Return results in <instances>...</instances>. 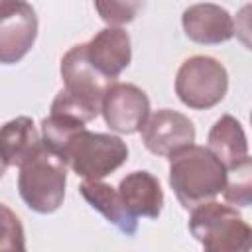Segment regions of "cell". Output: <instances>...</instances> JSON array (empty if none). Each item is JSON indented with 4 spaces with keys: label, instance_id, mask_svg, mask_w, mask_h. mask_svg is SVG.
I'll return each mask as SVG.
<instances>
[{
    "label": "cell",
    "instance_id": "20",
    "mask_svg": "<svg viewBox=\"0 0 252 252\" xmlns=\"http://www.w3.org/2000/svg\"><path fill=\"white\" fill-rule=\"evenodd\" d=\"M250 124H252V112H250Z\"/></svg>",
    "mask_w": 252,
    "mask_h": 252
},
{
    "label": "cell",
    "instance_id": "5",
    "mask_svg": "<svg viewBox=\"0 0 252 252\" xmlns=\"http://www.w3.org/2000/svg\"><path fill=\"white\" fill-rule=\"evenodd\" d=\"M228 91V73L224 65L209 55H193L181 63L175 75L177 98L193 110L217 106Z\"/></svg>",
    "mask_w": 252,
    "mask_h": 252
},
{
    "label": "cell",
    "instance_id": "10",
    "mask_svg": "<svg viewBox=\"0 0 252 252\" xmlns=\"http://www.w3.org/2000/svg\"><path fill=\"white\" fill-rule=\"evenodd\" d=\"M185 35L201 45H219L234 37V18L219 4H191L183 10Z\"/></svg>",
    "mask_w": 252,
    "mask_h": 252
},
{
    "label": "cell",
    "instance_id": "1",
    "mask_svg": "<svg viewBox=\"0 0 252 252\" xmlns=\"http://www.w3.org/2000/svg\"><path fill=\"white\" fill-rule=\"evenodd\" d=\"M169 187L185 211L211 203L224 191L226 167L205 146H187L169 158Z\"/></svg>",
    "mask_w": 252,
    "mask_h": 252
},
{
    "label": "cell",
    "instance_id": "12",
    "mask_svg": "<svg viewBox=\"0 0 252 252\" xmlns=\"http://www.w3.org/2000/svg\"><path fill=\"white\" fill-rule=\"evenodd\" d=\"M118 195L134 219H158L163 209V191L159 179L144 169L122 177L118 183Z\"/></svg>",
    "mask_w": 252,
    "mask_h": 252
},
{
    "label": "cell",
    "instance_id": "2",
    "mask_svg": "<svg viewBox=\"0 0 252 252\" xmlns=\"http://www.w3.org/2000/svg\"><path fill=\"white\" fill-rule=\"evenodd\" d=\"M57 156L85 181H100L126 163L128 146L114 134L81 128L69 136Z\"/></svg>",
    "mask_w": 252,
    "mask_h": 252
},
{
    "label": "cell",
    "instance_id": "17",
    "mask_svg": "<svg viewBox=\"0 0 252 252\" xmlns=\"http://www.w3.org/2000/svg\"><path fill=\"white\" fill-rule=\"evenodd\" d=\"M0 252H26V236L20 219L8 205H2V238Z\"/></svg>",
    "mask_w": 252,
    "mask_h": 252
},
{
    "label": "cell",
    "instance_id": "16",
    "mask_svg": "<svg viewBox=\"0 0 252 252\" xmlns=\"http://www.w3.org/2000/svg\"><path fill=\"white\" fill-rule=\"evenodd\" d=\"M222 195L230 207H252V158H244L226 169Z\"/></svg>",
    "mask_w": 252,
    "mask_h": 252
},
{
    "label": "cell",
    "instance_id": "11",
    "mask_svg": "<svg viewBox=\"0 0 252 252\" xmlns=\"http://www.w3.org/2000/svg\"><path fill=\"white\" fill-rule=\"evenodd\" d=\"M87 57L91 65L106 79H116L132 61L130 35L122 28H104L96 32L87 43Z\"/></svg>",
    "mask_w": 252,
    "mask_h": 252
},
{
    "label": "cell",
    "instance_id": "14",
    "mask_svg": "<svg viewBox=\"0 0 252 252\" xmlns=\"http://www.w3.org/2000/svg\"><path fill=\"white\" fill-rule=\"evenodd\" d=\"M79 191L85 197V201L94 211H98L108 222H112L120 232H124L126 236L136 234L138 219H134L126 211V207L118 195V189H114L112 185L102 183V181H83Z\"/></svg>",
    "mask_w": 252,
    "mask_h": 252
},
{
    "label": "cell",
    "instance_id": "15",
    "mask_svg": "<svg viewBox=\"0 0 252 252\" xmlns=\"http://www.w3.org/2000/svg\"><path fill=\"white\" fill-rule=\"evenodd\" d=\"M207 148L224 163V167H232L244 158H248V140L242 124L230 116L222 114L209 130Z\"/></svg>",
    "mask_w": 252,
    "mask_h": 252
},
{
    "label": "cell",
    "instance_id": "3",
    "mask_svg": "<svg viewBox=\"0 0 252 252\" xmlns=\"http://www.w3.org/2000/svg\"><path fill=\"white\" fill-rule=\"evenodd\" d=\"M189 232L203 252H252V226L230 205L211 201L193 209Z\"/></svg>",
    "mask_w": 252,
    "mask_h": 252
},
{
    "label": "cell",
    "instance_id": "19",
    "mask_svg": "<svg viewBox=\"0 0 252 252\" xmlns=\"http://www.w3.org/2000/svg\"><path fill=\"white\" fill-rule=\"evenodd\" d=\"M234 35L238 37V41L252 51V2L244 4L234 18Z\"/></svg>",
    "mask_w": 252,
    "mask_h": 252
},
{
    "label": "cell",
    "instance_id": "6",
    "mask_svg": "<svg viewBox=\"0 0 252 252\" xmlns=\"http://www.w3.org/2000/svg\"><path fill=\"white\" fill-rule=\"evenodd\" d=\"M59 71H61V79L65 85L63 91L75 100H79L81 104L93 108L94 112H100L104 94L116 81L106 79L102 73H98L91 65L85 43L73 45L61 57Z\"/></svg>",
    "mask_w": 252,
    "mask_h": 252
},
{
    "label": "cell",
    "instance_id": "9",
    "mask_svg": "<svg viewBox=\"0 0 252 252\" xmlns=\"http://www.w3.org/2000/svg\"><path fill=\"white\" fill-rule=\"evenodd\" d=\"M140 134L148 152L165 158L187 146H193L195 142V126L189 116L171 108H159L152 112Z\"/></svg>",
    "mask_w": 252,
    "mask_h": 252
},
{
    "label": "cell",
    "instance_id": "13",
    "mask_svg": "<svg viewBox=\"0 0 252 252\" xmlns=\"http://www.w3.org/2000/svg\"><path fill=\"white\" fill-rule=\"evenodd\" d=\"M0 146H2V171H6L8 167L20 169L28 159H32L43 148V138L37 132L32 118L18 116L2 126Z\"/></svg>",
    "mask_w": 252,
    "mask_h": 252
},
{
    "label": "cell",
    "instance_id": "7",
    "mask_svg": "<svg viewBox=\"0 0 252 252\" xmlns=\"http://www.w3.org/2000/svg\"><path fill=\"white\" fill-rule=\"evenodd\" d=\"M37 37L35 10L22 0L0 2V61L12 65L22 61Z\"/></svg>",
    "mask_w": 252,
    "mask_h": 252
},
{
    "label": "cell",
    "instance_id": "4",
    "mask_svg": "<svg viewBox=\"0 0 252 252\" xmlns=\"http://www.w3.org/2000/svg\"><path fill=\"white\" fill-rule=\"evenodd\" d=\"M67 167L65 159L43 144L18 173V193L26 207L39 215L55 213L65 199Z\"/></svg>",
    "mask_w": 252,
    "mask_h": 252
},
{
    "label": "cell",
    "instance_id": "8",
    "mask_svg": "<svg viewBox=\"0 0 252 252\" xmlns=\"http://www.w3.org/2000/svg\"><path fill=\"white\" fill-rule=\"evenodd\" d=\"M104 124L116 134H136L150 118L148 94L132 83H114L102 100Z\"/></svg>",
    "mask_w": 252,
    "mask_h": 252
},
{
    "label": "cell",
    "instance_id": "18",
    "mask_svg": "<svg viewBox=\"0 0 252 252\" xmlns=\"http://www.w3.org/2000/svg\"><path fill=\"white\" fill-rule=\"evenodd\" d=\"M96 12L100 14L102 22H106L110 28H120L122 24H128L136 18L138 10L142 8L140 2H94Z\"/></svg>",
    "mask_w": 252,
    "mask_h": 252
}]
</instances>
